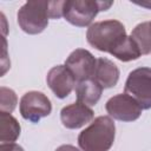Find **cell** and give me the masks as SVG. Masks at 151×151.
Returning a JSON list of instances; mask_svg holds the SVG:
<instances>
[{
  "label": "cell",
  "instance_id": "obj_4",
  "mask_svg": "<svg viewBox=\"0 0 151 151\" xmlns=\"http://www.w3.org/2000/svg\"><path fill=\"white\" fill-rule=\"evenodd\" d=\"M50 1L38 0L25 2L17 14L19 27L27 34L34 35L41 33L48 25Z\"/></svg>",
  "mask_w": 151,
  "mask_h": 151
},
{
  "label": "cell",
  "instance_id": "obj_15",
  "mask_svg": "<svg viewBox=\"0 0 151 151\" xmlns=\"http://www.w3.org/2000/svg\"><path fill=\"white\" fill-rule=\"evenodd\" d=\"M111 55H113L114 58H117L123 63H127V61L137 60L142 55V53L134 40L131 38V35H126V38L112 51Z\"/></svg>",
  "mask_w": 151,
  "mask_h": 151
},
{
  "label": "cell",
  "instance_id": "obj_5",
  "mask_svg": "<svg viewBox=\"0 0 151 151\" xmlns=\"http://www.w3.org/2000/svg\"><path fill=\"white\" fill-rule=\"evenodd\" d=\"M124 93L131 96L143 110L151 109V67H138L127 76Z\"/></svg>",
  "mask_w": 151,
  "mask_h": 151
},
{
  "label": "cell",
  "instance_id": "obj_12",
  "mask_svg": "<svg viewBox=\"0 0 151 151\" xmlns=\"http://www.w3.org/2000/svg\"><path fill=\"white\" fill-rule=\"evenodd\" d=\"M103 87L92 78L79 81L76 86L77 101L83 103L87 106H94L103 93Z\"/></svg>",
  "mask_w": 151,
  "mask_h": 151
},
{
  "label": "cell",
  "instance_id": "obj_13",
  "mask_svg": "<svg viewBox=\"0 0 151 151\" xmlns=\"http://www.w3.org/2000/svg\"><path fill=\"white\" fill-rule=\"evenodd\" d=\"M21 132L20 124L18 120L7 112L0 111V142L1 143H14Z\"/></svg>",
  "mask_w": 151,
  "mask_h": 151
},
{
  "label": "cell",
  "instance_id": "obj_18",
  "mask_svg": "<svg viewBox=\"0 0 151 151\" xmlns=\"http://www.w3.org/2000/svg\"><path fill=\"white\" fill-rule=\"evenodd\" d=\"M0 151H25V150L15 143H1Z\"/></svg>",
  "mask_w": 151,
  "mask_h": 151
},
{
  "label": "cell",
  "instance_id": "obj_8",
  "mask_svg": "<svg viewBox=\"0 0 151 151\" xmlns=\"http://www.w3.org/2000/svg\"><path fill=\"white\" fill-rule=\"evenodd\" d=\"M96 64L97 59L85 48L74 50L65 60V66L71 71L78 83L92 78Z\"/></svg>",
  "mask_w": 151,
  "mask_h": 151
},
{
  "label": "cell",
  "instance_id": "obj_2",
  "mask_svg": "<svg viewBox=\"0 0 151 151\" xmlns=\"http://www.w3.org/2000/svg\"><path fill=\"white\" fill-rule=\"evenodd\" d=\"M125 26L114 19L97 21L86 31L88 45L100 52L112 53V51L126 38Z\"/></svg>",
  "mask_w": 151,
  "mask_h": 151
},
{
  "label": "cell",
  "instance_id": "obj_9",
  "mask_svg": "<svg viewBox=\"0 0 151 151\" xmlns=\"http://www.w3.org/2000/svg\"><path fill=\"white\" fill-rule=\"evenodd\" d=\"M76 78L65 65L53 66L46 76V83L54 96L59 99L66 98L76 87Z\"/></svg>",
  "mask_w": 151,
  "mask_h": 151
},
{
  "label": "cell",
  "instance_id": "obj_7",
  "mask_svg": "<svg viewBox=\"0 0 151 151\" xmlns=\"http://www.w3.org/2000/svg\"><path fill=\"white\" fill-rule=\"evenodd\" d=\"M105 110L111 118L120 122L137 120L143 111L137 100L126 93H118L111 97L105 104Z\"/></svg>",
  "mask_w": 151,
  "mask_h": 151
},
{
  "label": "cell",
  "instance_id": "obj_1",
  "mask_svg": "<svg viewBox=\"0 0 151 151\" xmlns=\"http://www.w3.org/2000/svg\"><path fill=\"white\" fill-rule=\"evenodd\" d=\"M116 138V125L110 116H99L78 136L83 151H109Z\"/></svg>",
  "mask_w": 151,
  "mask_h": 151
},
{
  "label": "cell",
  "instance_id": "obj_14",
  "mask_svg": "<svg viewBox=\"0 0 151 151\" xmlns=\"http://www.w3.org/2000/svg\"><path fill=\"white\" fill-rule=\"evenodd\" d=\"M130 35L137 44L142 55L151 53V21L138 24L132 29Z\"/></svg>",
  "mask_w": 151,
  "mask_h": 151
},
{
  "label": "cell",
  "instance_id": "obj_16",
  "mask_svg": "<svg viewBox=\"0 0 151 151\" xmlns=\"http://www.w3.org/2000/svg\"><path fill=\"white\" fill-rule=\"evenodd\" d=\"M18 104L17 93L6 86L0 87V111L12 113Z\"/></svg>",
  "mask_w": 151,
  "mask_h": 151
},
{
  "label": "cell",
  "instance_id": "obj_10",
  "mask_svg": "<svg viewBox=\"0 0 151 151\" xmlns=\"http://www.w3.org/2000/svg\"><path fill=\"white\" fill-rule=\"evenodd\" d=\"M94 118L93 110L79 101L64 106L60 111V120L66 129L76 130L91 123Z\"/></svg>",
  "mask_w": 151,
  "mask_h": 151
},
{
  "label": "cell",
  "instance_id": "obj_19",
  "mask_svg": "<svg viewBox=\"0 0 151 151\" xmlns=\"http://www.w3.org/2000/svg\"><path fill=\"white\" fill-rule=\"evenodd\" d=\"M55 151H80L78 147H76L74 145H71V144H64V145H60L59 147L55 149Z\"/></svg>",
  "mask_w": 151,
  "mask_h": 151
},
{
  "label": "cell",
  "instance_id": "obj_20",
  "mask_svg": "<svg viewBox=\"0 0 151 151\" xmlns=\"http://www.w3.org/2000/svg\"><path fill=\"white\" fill-rule=\"evenodd\" d=\"M138 5L144 6V7H147V8H151V1H149V2H140V4H138Z\"/></svg>",
  "mask_w": 151,
  "mask_h": 151
},
{
  "label": "cell",
  "instance_id": "obj_17",
  "mask_svg": "<svg viewBox=\"0 0 151 151\" xmlns=\"http://www.w3.org/2000/svg\"><path fill=\"white\" fill-rule=\"evenodd\" d=\"M65 1H50V19H59L63 17V7Z\"/></svg>",
  "mask_w": 151,
  "mask_h": 151
},
{
  "label": "cell",
  "instance_id": "obj_3",
  "mask_svg": "<svg viewBox=\"0 0 151 151\" xmlns=\"http://www.w3.org/2000/svg\"><path fill=\"white\" fill-rule=\"evenodd\" d=\"M113 1H94V0H66L63 7L64 19L73 26H91L93 19L101 11H107Z\"/></svg>",
  "mask_w": 151,
  "mask_h": 151
},
{
  "label": "cell",
  "instance_id": "obj_11",
  "mask_svg": "<svg viewBox=\"0 0 151 151\" xmlns=\"http://www.w3.org/2000/svg\"><path fill=\"white\" fill-rule=\"evenodd\" d=\"M119 68L118 66L107 58H98L96 68L92 76L103 88H111L114 87L119 80Z\"/></svg>",
  "mask_w": 151,
  "mask_h": 151
},
{
  "label": "cell",
  "instance_id": "obj_6",
  "mask_svg": "<svg viewBox=\"0 0 151 151\" xmlns=\"http://www.w3.org/2000/svg\"><path fill=\"white\" fill-rule=\"evenodd\" d=\"M19 111L24 119L31 123H38L41 118L50 116L52 112V104L45 93L28 91L19 101Z\"/></svg>",
  "mask_w": 151,
  "mask_h": 151
}]
</instances>
